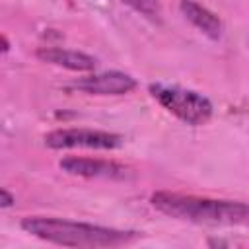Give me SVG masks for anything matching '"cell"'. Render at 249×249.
I'll return each instance as SVG.
<instances>
[{
	"label": "cell",
	"mask_w": 249,
	"mask_h": 249,
	"mask_svg": "<svg viewBox=\"0 0 249 249\" xmlns=\"http://www.w3.org/2000/svg\"><path fill=\"white\" fill-rule=\"evenodd\" d=\"M21 230L33 237L62 245V247H119L132 243L138 231L117 230L88 222H74L54 216H27L21 220Z\"/></svg>",
	"instance_id": "6da1fadb"
},
{
	"label": "cell",
	"mask_w": 249,
	"mask_h": 249,
	"mask_svg": "<svg viewBox=\"0 0 249 249\" xmlns=\"http://www.w3.org/2000/svg\"><path fill=\"white\" fill-rule=\"evenodd\" d=\"M152 206L175 220L210 226H243L249 220V206L241 200L208 198L171 191H156L150 196Z\"/></svg>",
	"instance_id": "7a4b0ae2"
},
{
	"label": "cell",
	"mask_w": 249,
	"mask_h": 249,
	"mask_svg": "<svg viewBox=\"0 0 249 249\" xmlns=\"http://www.w3.org/2000/svg\"><path fill=\"white\" fill-rule=\"evenodd\" d=\"M150 95L171 115L191 126L206 124L212 115L214 107L210 99L195 89H187L181 86H167V84H150Z\"/></svg>",
	"instance_id": "3957f363"
},
{
	"label": "cell",
	"mask_w": 249,
	"mask_h": 249,
	"mask_svg": "<svg viewBox=\"0 0 249 249\" xmlns=\"http://www.w3.org/2000/svg\"><path fill=\"white\" fill-rule=\"evenodd\" d=\"M123 142L124 138L121 134L97 128H56L45 134V146L53 150H117L123 146Z\"/></svg>",
	"instance_id": "277c9868"
},
{
	"label": "cell",
	"mask_w": 249,
	"mask_h": 249,
	"mask_svg": "<svg viewBox=\"0 0 249 249\" xmlns=\"http://www.w3.org/2000/svg\"><path fill=\"white\" fill-rule=\"evenodd\" d=\"M68 88L88 95H124L136 88V80L126 72L109 70L78 78Z\"/></svg>",
	"instance_id": "5b68a950"
},
{
	"label": "cell",
	"mask_w": 249,
	"mask_h": 249,
	"mask_svg": "<svg viewBox=\"0 0 249 249\" xmlns=\"http://www.w3.org/2000/svg\"><path fill=\"white\" fill-rule=\"evenodd\" d=\"M58 167L68 175H78L88 179H126L130 175V169L126 165L101 158L68 156L58 161Z\"/></svg>",
	"instance_id": "8992f818"
},
{
	"label": "cell",
	"mask_w": 249,
	"mask_h": 249,
	"mask_svg": "<svg viewBox=\"0 0 249 249\" xmlns=\"http://www.w3.org/2000/svg\"><path fill=\"white\" fill-rule=\"evenodd\" d=\"M35 56L41 62L60 66V68H66L72 72H89L97 64V60L91 54H86L82 51L62 49V47H41V49H37Z\"/></svg>",
	"instance_id": "52a82bcc"
},
{
	"label": "cell",
	"mask_w": 249,
	"mask_h": 249,
	"mask_svg": "<svg viewBox=\"0 0 249 249\" xmlns=\"http://www.w3.org/2000/svg\"><path fill=\"white\" fill-rule=\"evenodd\" d=\"M179 10L185 16L187 21H191V25H195L202 35H206L212 41H218L224 33V23L222 19L208 10L206 6L198 4L196 0H181L179 2Z\"/></svg>",
	"instance_id": "ba28073f"
},
{
	"label": "cell",
	"mask_w": 249,
	"mask_h": 249,
	"mask_svg": "<svg viewBox=\"0 0 249 249\" xmlns=\"http://www.w3.org/2000/svg\"><path fill=\"white\" fill-rule=\"evenodd\" d=\"M121 2L126 4L128 8H132L142 18L154 21V23L161 21V4H160V0H121Z\"/></svg>",
	"instance_id": "9c48e42d"
},
{
	"label": "cell",
	"mask_w": 249,
	"mask_h": 249,
	"mask_svg": "<svg viewBox=\"0 0 249 249\" xmlns=\"http://www.w3.org/2000/svg\"><path fill=\"white\" fill-rule=\"evenodd\" d=\"M14 202H16L14 195L8 193L4 187H0V208H10V206H14Z\"/></svg>",
	"instance_id": "30bf717a"
},
{
	"label": "cell",
	"mask_w": 249,
	"mask_h": 249,
	"mask_svg": "<svg viewBox=\"0 0 249 249\" xmlns=\"http://www.w3.org/2000/svg\"><path fill=\"white\" fill-rule=\"evenodd\" d=\"M8 47H10V43L6 41V37H2V35H0V53H6V51H8Z\"/></svg>",
	"instance_id": "8fae6325"
}]
</instances>
